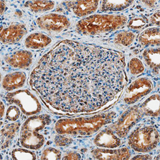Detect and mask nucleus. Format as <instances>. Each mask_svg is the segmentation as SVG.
I'll list each match as a JSON object with an SVG mask.
<instances>
[{"instance_id": "nucleus-1", "label": "nucleus", "mask_w": 160, "mask_h": 160, "mask_svg": "<svg viewBox=\"0 0 160 160\" xmlns=\"http://www.w3.org/2000/svg\"><path fill=\"white\" fill-rule=\"evenodd\" d=\"M125 66L120 52L63 40L39 61L30 84L57 111L91 112L120 95L127 83Z\"/></svg>"}, {"instance_id": "nucleus-2", "label": "nucleus", "mask_w": 160, "mask_h": 160, "mask_svg": "<svg viewBox=\"0 0 160 160\" xmlns=\"http://www.w3.org/2000/svg\"><path fill=\"white\" fill-rule=\"evenodd\" d=\"M116 117L113 111L78 118H66L58 121L55 130L59 135L89 136L110 123Z\"/></svg>"}, {"instance_id": "nucleus-3", "label": "nucleus", "mask_w": 160, "mask_h": 160, "mask_svg": "<svg viewBox=\"0 0 160 160\" xmlns=\"http://www.w3.org/2000/svg\"><path fill=\"white\" fill-rule=\"evenodd\" d=\"M128 18L118 15H94L80 20L76 30L84 35H97L114 31L127 23Z\"/></svg>"}, {"instance_id": "nucleus-4", "label": "nucleus", "mask_w": 160, "mask_h": 160, "mask_svg": "<svg viewBox=\"0 0 160 160\" xmlns=\"http://www.w3.org/2000/svg\"><path fill=\"white\" fill-rule=\"evenodd\" d=\"M50 117L47 114L35 115L28 118L21 130L20 142L22 146L31 150H38L45 142L42 131L50 124Z\"/></svg>"}, {"instance_id": "nucleus-5", "label": "nucleus", "mask_w": 160, "mask_h": 160, "mask_svg": "<svg viewBox=\"0 0 160 160\" xmlns=\"http://www.w3.org/2000/svg\"><path fill=\"white\" fill-rule=\"evenodd\" d=\"M160 143V134L154 127H138L128 137V144L135 152H150Z\"/></svg>"}, {"instance_id": "nucleus-6", "label": "nucleus", "mask_w": 160, "mask_h": 160, "mask_svg": "<svg viewBox=\"0 0 160 160\" xmlns=\"http://www.w3.org/2000/svg\"><path fill=\"white\" fill-rule=\"evenodd\" d=\"M5 98L9 103L18 106L22 112L27 115L37 114L42 110L38 98L28 90L8 93Z\"/></svg>"}, {"instance_id": "nucleus-7", "label": "nucleus", "mask_w": 160, "mask_h": 160, "mask_svg": "<svg viewBox=\"0 0 160 160\" xmlns=\"http://www.w3.org/2000/svg\"><path fill=\"white\" fill-rule=\"evenodd\" d=\"M143 114L140 107L133 106L126 110L117 121L110 127L119 138H123L128 134L131 128L140 120Z\"/></svg>"}, {"instance_id": "nucleus-8", "label": "nucleus", "mask_w": 160, "mask_h": 160, "mask_svg": "<svg viewBox=\"0 0 160 160\" xmlns=\"http://www.w3.org/2000/svg\"><path fill=\"white\" fill-rule=\"evenodd\" d=\"M153 86L152 81L148 78H140L133 81L127 88L123 97L127 104H132L150 93Z\"/></svg>"}, {"instance_id": "nucleus-9", "label": "nucleus", "mask_w": 160, "mask_h": 160, "mask_svg": "<svg viewBox=\"0 0 160 160\" xmlns=\"http://www.w3.org/2000/svg\"><path fill=\"white\" fill-rule=\"evenodd\" d=\"M36 22L41 29L50 33H58L67 29L70 26L67 17L58 13L45 15L38 18Z\"/></svg>"}, {"instance_id": "nucleus-10", "label": "nucleus", "mask_w": 160, "mask_h": 160, "mask_svg": "<svg viewBox=\"0 0 160 160\" xmlns=\"http://www.w3.org/2000/svg\"><path fill=\"white\" fill-rule=\"evenodd\" d=\"M63 4L78 17H83L94 12L98 8L99 1H67Z\"/></svg>"}, {"instance_id": "nucleus-11", "label": "nucleus", "mask_w": 160, "mask_h": 160, "mask_svg": "<svg viewBox=\"0 0 160 160\" xmlns=\"http://www.w3.org/2000/svg\"><path fill=\"white\" fill-rule=\"evenodd\" d=\"M27 33L25 26L22 23H13L1 29V42L5 44H15L19 42Z\"/></svg>"}, {"instance_id": "nucleus-12", "label": "nucleus", "mask_w": 160, "mask_h": 160, "mask_svg": "<svg viewBox=\"0 0 160 160\" xmlns=\"http://www.w3.org/2000/svg\"><path fill=\"white\" fill-rule=\"evenodd\" d=\"M97 146L104 148L114 149L121 145V140L114 131L108 127L100 131L94 139Z\"/></svg>"}, {"instance_id": "nucleus-13", "label": "nucleus", "mask_w": 160, "mask_h": 160, "mask_svg": "<svg viewBox=\"0 0 160 160\" xmlns=\"http://www.w3.org/2000/svg\"><path fill=\"white\" fill-rule=\"evenodd\" d=\"M94 159L97 160H128L131 153L128 148L112 150L110 148H96L92 152Z\"/></svg>"}, {"instance_id": "nucleus-14", "label": "nucleus", "mask_w": 160, "mask_h": 160, "mask_svg": "<svg viewBox=\"0 0 160 160\" xmlns=\"http://www.w3.org/2000/svg\"><path fill=\"white\" fill-rule=\"evenodd\" d=\"M4 59L6 62L12 67L25 69L32 62L33 54L28 51H17L6 55Z\"/></svg>"}, {"instance_id": "nucleus-15", "label": "nucleus", "mask_w": 160, "mask_h": 160, "mask_svg": "<svg viewBox=\"0 0 160 160\" xmlns=\"http://www.w3.org/2000/svg\"><path fill=\"white\" fill-rule=\"evenodd\" d=\"M26 80L25 72H15L9 73L5 76L2 80V88L7 91H12L22 88Z\"/></svg>"}, {"instance_id": "nucleus-16", "label": "nucleus", "mask_w": 160, "mask_h": 160, "mask_svg": "<svg viewBox=\"0 0 160 160\" xmlns=\"http://www.w3.org/2000/svg\"><path fill=\"white\" fill-rule=\"evenodd\" d=\"M20 123L15 122L8 124L1 130V148H8L12 139L15 137L19 130Z\"/></svg>"}, {"instance_id": "nucleus-17", "label": "nucleus", "mask_w": 160, "mask_h": 160, "mask_svg": "<svg viewBox=\"0 0 160 160\" xmlns=\"http://www.w3.org/2000/svg\"><path fill=\"white\" fill-rule=\"evenodd\" d=\"M51 42V39L48 36L41 33H34L26 38L25 44L28 48L36 50L46 47Z\"/></svg>"}, {"instance_id": "nucleus-18", "label": "nucleus", "mask_w": 160, "mask_h": 160, "mask_svg": "<svg viewBox=\"0 0 160 160\" xmlns=\"http://www.w3.org/2000/svg\"><path fill=\"white\" fill-rule=\"evenodd\" d=\"M144 60L148 67L156 74L160 71V48H150L143 52Z\"/></svg>"}, {"instance_id": "nucleus-19", "label": "nucleus", "mask_w": 160, "mask_h": 160, "mask_svg": "<svg viewBox=\"0 0 160 160\" xmlns=\"http://www.w3.org/2000/svg\"><path fill=\"white\" fill-rule=\"evenodd\" d=\"M139 42L143 46L160 45V29L152 28L144 30L140 34Z\"/></svg>"}, {"instance_id": "nucleus-20", "label": "nucleus", "mask_w": 160, "mask_h": 160, "mask_svg": "<svg viewBox=\"0 0 160 160\" xmlns=\"http://www.w3.org/2000/svg\"><path fill=\"white\" fill-rule=\"evenodd\" d=\"M143 114L157 117L160 115V96L158 94L148 97L141 105Z\"/></svg>"}, {"instance_id": "nucleus-21", "label": "nucleus", "mask_w": 160, "mask_h": 160, "mask_svg": "<svg viewBox=\"0 0 160 160\" xmlns=\"http://www.w3.org/2000/svg\"><path fill=\"white\" fill-rule=\"evenodd\" d=\"M134 1H102L100 10L104 12L121 11L129 7Z\"/></svg>"}, {"instance_id": "nucleus-22", "label": "nucleus", "mask_w": 160, "mask_h": 160, "mask_svg": "<svg viewBox=\"0 0 160 160\" xmlns=\"http://www.w3.org/2000/svg\"><path fill=\"white\" fill-rule=\"evenodd\" d=\"M55 3L51 1H29L25 4L26 8L32 12L40 13L54 8Z\"/></svg>"}, {"instance_id": "nucleus-23", "label": "nucleus", "mask_w": 160, "mask_h": 160, "mask_svg": "<svg viewBox=\"0 0 160 160\" xmlns=\"http://www.w3.org/2000/svg\"><path fill=\"white\" fill-rule=\"evenodd\" d=\"M135 34L130 31H122L117 34L114 38V42L123 46H129L134 41Z\"/></svg>"}, {"instance_id": "nucleus-24", "label": "nucleus", "mask_w": 160, "mask_h": 160, "mask_svg": "<svg viewBox=\"0 0 160 160\" xmlns=\"http://www.w3.org/2000/svg\"><path fill=\"white\" fill-rule=\"evenodd\" d=\"M13 160H36V156L34 152L23 148L14 149L11 152Z\"/></svg>"}, {"instance_id": "nucleus-25", "label": "nucleus", "mask_w": 160, "mask_h": 160, "mask_svg": "<svg viewBox=\"0 0 160 160\" xmlns=\"http://www.w3.org/2000/svg\"><path fill=\"white\" fill-rule=\"evenodd\" d=\"M61 158V152L55 148H46L41 157L42 160H60Z\"/></svg>"}, {"instance_id": "nucleus-26", "label": "nucleus", "mask_w": 160, "mask_h": 160, "mask_svg": "<svg viewBox=\"0 0 160 160\" xmlns=\"http://www.w3.org/2000/svg\"><path fill=\"white\" fill-rule=\"evenodd\" d=\"M129 71L132 75H138L144 71V66L142 61L136 58H132L129 63Z\"/></svg>"}, {"instance_id": "nucleus-27", "label": "nucleus", "mask_w": 160, "mask_h": 160, "mask_svg": "<svg viewBox=\"0 0 160 160\" xmlns=\"http://www.w3.org/2000/svg\"><path fill=\"white\" fill-rule=\"evenodd\" d=\"M21 111L17 106H10L6 112V118L9 121H16L20 117Z\"/></svg>"}, {"instance_id": "nucleus-28", "label": "nucleus", "mask_w": 160, "mask_h": 160, "mask_svg": "<svg viewBox=\"0 0 160 160\" xmlns=\"http://www.w3.org/2000/svg\"><path fill=\"white\" fill-rule=\"evenodd\" d=\"M148 23L146 19L141 17H137L132 19L128 23V28L131 29L139 30L143 28Z\"/></svg>"}, {"instance_id": "nucleus-29", "label": "nucleus", "mask_w": 160, "mask_h": 160, "mask_svg": "<svg viewBox=\"0 0 160 160\" xmlns=\"http://www.w3.org/2000/svg\"><path fill=\"white\" fill-rule=\"evenodd\" d=\"M72 141L73 140L71 138L61 135L57 136L54 139L55 144L58 146L61 147L68 146L69 145L72 143Z\"/></svg>"}, {"instance_id": "nucleus-30", "label": "nucleus", "mask_w": 160, "mask_h": 160, "mask_svg": "<svg viewBox=\"0 0 160 160\" xmlns=\"http://www.w3.org/2000/svg\"><path fill=\"white\" fill-rule=\"evenodd\" d=\"M81 156L76 152H69L63 157V160H80Z\"/></svg>"}, {"instance_id": "nucleus-31", "label": "nucleus", "mask_w": 160, "mask_h": 160, "mask_svg": "<svg viewBox=\"0 0 160 160\" xmlns=\"http://www.w3.org/2000/svg\"><path fill=\"white\" fill-rule=\"evenodd\" d=\"M150 22L152 24H154L156 25H160V12H157L154 13L152 17L150 18Z\"/></svg>"}, {"instance_id": "nucleus-32", "label": "nucleus", "mask_w": 160, "mask_h": 160, "mask_svg": "<svg viewBox=\"0 0 160 160\" xmlns=\"http://www.w3.org/2000/svg\"><path fill=\"white\" fill-rule=\"evenodd\" d=\"M152 157L148 154H142L135 156L132 158V160H152Z\"/></svg>"}, {"instance_id": "nucleus-33", "label": "nucleus", "mask_w": 160, "mask_h": 160, "mask_svg": "<svg viewBox=\"0 0 160 160\" xmlns=\"http://www.w3.org/2000/svg\"><path fill=\"white\" fill-rule=\"evenodd\" d=\"M144 4L147 5L148 7H153L154 5L156 4L157 1H142Z\"/></svg>"}, {"instance_id": "nucleus-34", "label": "nucleus", "mask_w": 160, "mask_h": 160, "mask_svg": "<svg viewBox=\"0 0 160 160\" xmlns=\"http://www.w3.org/2000/svg\"><path fill=\"white\" fill-rule=\"evenodd\" d=\"M5 8V4L4 1H1V15L4 12Z\"/></svg>"}, {"instance_id": "nucleus-35", "label": "nucleus", "mask_w": 160, "mask_h": 160, "mask_svg": "<svg viewBox=\"0 0 160 160\" xmlns=\"http://www.w3.org/2000/svg\"><path fill=\"white\" fill-rule=\"evenodd\" d=\"M5 107L3 102L1 101V118H2L4 114Z\"/></svg>"}]
</instances>
